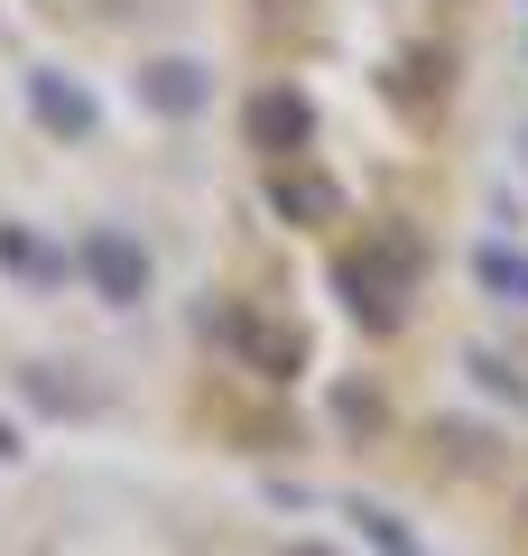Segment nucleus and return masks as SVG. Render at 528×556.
<instances>
[{
    "mask_svg": "<svg viewBox=\"0 0 528 556\" xmlns=\"http://www.w3.org/2000/svg\"><path fill=\"white\" fill-rule=\"evenodd\" d=\"M251 38V93L278 112L306 177L352 223L390 204L436 149L473 0H232Z\"/></svg>",
    "mask_w": 528,
    "mask_h": 556,
    "instance_id": "nucleus-1",
    "label": "nucleus"
}]
</instances>
